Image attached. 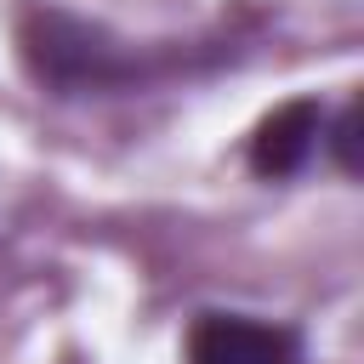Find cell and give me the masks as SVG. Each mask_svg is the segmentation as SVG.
I'll return each mask as SVG.
<instances>
[{"label":"cell","instance_id":"3957f363","mask_svg":"<svg viewBox=\"0 0 364 364\" xmlns=\"http://www.w3.org/2000/svg\"><path fill=\"white\" fill-rule=\"evenodd\" d=\"M318 142H324V108H318V97H290V102H279L256 125V136H250V171L262 182H284V176H296L313 159Z\"/></svg>","mask_w":364,"mask_h":364},{"label":"cell","instance_id":"7a4b0ae2","mask_svg":"<svg viewBox=\"0 0 364 364\" xmlns=\"http://www.w3.org/2000/svg\"><path fill=\"white\" fill-rule=\"evenodd\" d=\"M182 364H301V336L256 313H199Z\"/></svg>","mask_w":364,"mask_h":364},{"label":"cell","instance_id":"6da1fadb","mask_svg":"<svg viewBox=\"0 0 364 364\" xmlns=\"http://www.w3.org/2000/svg\"><path fill=\"white\" fill-rule=\"evenodd\" d=\"M28 74L51 97H114V91H148L176 74H205L228 57V46H176V40H119L102 23H85L63 6H34L17 28Z\"/></svg>","mask_w":364,"mask_h":364},{"label":"cell","instance_id":"277c9868","mask_svg":"<svg viewBox=\"0 0 364 364\" xmlns=\"http://www.w3.org/2000/svg\"><path fill=\"white\" fill-rule=\"evenodd\" d=\"M353 136H358V114H353V108H341V114H336V125H330V154H336V165H341V171H358V159H353Z\"/></svg>","mask_w":364,"mask_h":364}]
</instances>
